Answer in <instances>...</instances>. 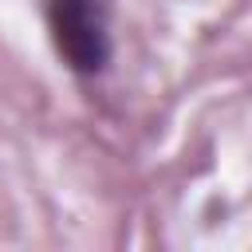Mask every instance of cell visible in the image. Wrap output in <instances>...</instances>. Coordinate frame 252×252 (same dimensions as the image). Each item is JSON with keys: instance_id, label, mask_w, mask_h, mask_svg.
<instances>
[{"instance_id": "cell-1", "label": "cell", "mask_w": 252, "mask_h": 252, "mask_svg": "<svg viewBox=\"0 0 252 252\" xmlns=\"http://www.w3.org/2000/svg\"><path fill=\"white\" fill-rule=\"evenodd\" d=\"M47 28L55 51L79 75H98L110 63V32L102 0H47Z\"/></svg>"}]
</instances>
